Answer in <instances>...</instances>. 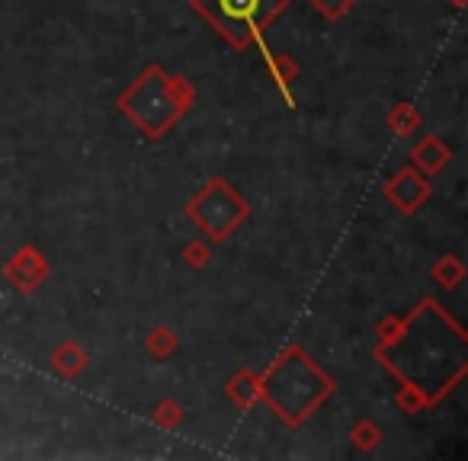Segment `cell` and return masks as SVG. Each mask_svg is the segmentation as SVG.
Listing matches in <instances>:
<instances>
[{
    "label": "cell",
    "mask_w": 468,
    "mask_h": 461,
    "mask_svg": "<svg viewBox=\"0 0 468 461\" xmlns=\"http://www.w3.org/2000/svg\"><path fill=\"white\" fill-rule=\"evenodd\" d=\"M331 388V378L299 346H292L267 369L261 382V397L286 426H299L312 416V410L321 407Z\"/></svg>",
    "instance_id": "6da1fadb"
},
{
    "label": "cell",
    "mask_w": 468,
    "mask_h": 461,
    "mask_svg": "<svg viewBox=\"0 0 468 461\" xmlns=\"http://www.w3.org/2000/svg\"><path fill=\"white\" fill-rule=\"evenodd\" d=\"M312 4L327 16V20H340V16H344L356 0H312Z\"/></svg>",
    "instance_id": "5b68a950"
},
{
    "label": "cell",
    "mask_w": 468,
    "mask_h": 461,
    "mask_svg": "<svg viewBox=\"0 0 468 461\" xmlns=\"http://www.w3.org/2000/svg\"><path fill=\"white\" fill-rule=\"evenodd\" d=\"M189 215L202 225L212 241H225L231 231L248 218V202L225 186V180H212L189 205Z\"/></svg>",
    "instance_id": "277c9868"
},
{
    "label": "cell",
    "mask_w": 468,
    "mask_h": 461,
    "mask_svg": "<svg viewBox=\"0 0 468 461\" xmlns=\"http://www.w3.org/2000/svg\"><path fill=\"white\" fill-rule=\"evenodd\" d=\"M231 46H263V29L289 7V0H189ZM267 48V46H263Z\"/></svg>",
    "instance_id": "3957f363"
},
{
    "label": "cell",
    "mask_w": 468,
    "mask_h": 461,
    "mask_svg": "<svg viewBox=\"0 0 468 461\" xmlns=\"http://www.w3.org/2000/svg\"><path fill=\"white\" fill-rule=\"evenodd\" d=\"M119 106L144 135L157 138L189 106V84H180V78H167L161 68H148L119 97Z\"/></svg>",
    "instance_id": "7a4b0ae2"
}]
</instances>
